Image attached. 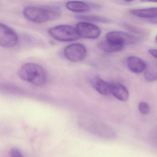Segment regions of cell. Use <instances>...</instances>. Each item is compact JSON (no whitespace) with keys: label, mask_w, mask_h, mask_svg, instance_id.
<instances>
[{"label":"cell","mask_w":157,"mask_h":157,"mask_svg":"<svg viewBox=\"0 0 157 157\" xmlns=\"http://www.w3.org/2000/svg\"><path fill=\"white\" fill-rule=\"evenodd\" d=\"M23 15L26 19L33 23L42 24L60 17L61 10L58 6H28L23 10Z\"/></svg>","instance_id":"6da1fadb"},{"label":"cell","mask_w":157,"mask_h":157,"mask_svg":"<svg viewBox=\"0 0 157 157\" xmlns=\"http://www.w3.org/2000/svg\"><path fill=\"white\" fill-rule=\"evenodd\" d=\"M19 78L36 86H42L47 79L45 70L40 65L28 63L21 66L18 71Z\"/></svg>","instance_id":"7a4b0ae2"},{"label":"cell","mask_w":157,"mask_h":157,"mask_svg":"<svg viewBox=\"0 0 157 157\" xmlns=\"http://www.w3.org/2000/svg\"><path fill=\"white\" fill-rule=\"evenodd\" d=\"M49 33L52 37L61 41H73L79 38L76 29L68 25H59L50 29Z\"/></svg>","instance_id":"3957f363"},{"label":"cell","mask_w":157,"mask_h":157,"mask_svg":"<svg viewBox=\"0 0 157 157\" xmlns=\"http://www.w3.org/2000/svg\"><path fill=\"white\" fill-rule=\"evenodd\" d=\"M106 39L108 41L120 45H133L140 40L137 36L123 31H112L108 32Z\"/></svg>","instance_id":"277c9868"},{"label":"cell","mask_w":157,"mask_h":157,"mask_svg":"<svg viewBox=\"0 0 157 157\" xmlns=\"http://www.w3.org/2000/svg\"><path fill=\"white\" fill-rule=\"evenodd\" d=\"M65 58L73 62H80L84 60L87 55L85 47L80 43H73L66 47L64 50Z\"/></svg>","instance_id":"5b68a950"},{"label":"cell","mask_w":157,"mask_h":157,"mask_svg":"<svg viewBox=\"0 0 157 157\" xmlns=\"http://www.w3.org/2000/svg\"><path fill=\"white\" fill-rule=\"evenodd\" d=\"M18 38L16 32L5 24H0V45L4 48L14 47L18 43Z\"/></svg>","instance_id":"8992f818"},{"label":"cell","mask_w":157,"mask_h":157,"mask_svg":"<svg viewBox=\"0 0 157 157\" xmlns=\"http://www.w3.org/2000/svg\"><path fill=\"white\" fill-rule=\"evenodd\" d=\"M76 29L79 36L84 38L95 39L101 34V30L97 26L88 22H79Z\"/></svg>","instance_id":"52a82bcc"},{"label":"cell","mask_w":157,"mask_h":157,"mask_svg":"<svg viewBox=\"0 0 157 157\" xmlns=\"http://www.w3.org/2000/svg\"><path fill=\"white\" fill-rule=\"evenodd\" d=\"M90 83L100 94L105 96L111 94L112 83L106 82L98 76L93 77L91 79Z\"/></svg>","instance_id":"ba28073f"},{"label":"cell","mask_w":157,"mask_h":157,"mask_svg":"<svg viewBox=\"0 0 157 157\" xmlns=\"http://www.w3.org/2000/svg\"><path fill=\"white\" fill-rule=\"evenodd\" d=\"M130 13L134 16L150 20L157 18V7L134 8L130 10Z\"/></svg>","instance_id":"9c48e42d"},{"label":"cell","mask_w":157,"mask_h":157,"mask_svg":"<svg viewBox=\"0 0 157 157\" xmlns=\"http://www.w3.org/2000/svg\"><path fill=\"white\" fill-rule=\"evenodd\" d=\"M126 61L130 71L135 73H141L144 71L147 67L143 60L135 56H130Z\"/></svg>","instance_id":"30bf717a"},{"label":"cell","mask_w":157,"mask_h":157,"mask_svg":"<svg viewBox=\"0 0 157 157\" xmlns=\"http://www.w3.org/2000/svg\"><path fill=\"white\" fill-rule=\"evenodd\" d=\"M111 94L121 101H126L129 98L128 90L120 83H112Z\"/></svg>","instance_id":"8fae6325"},{"label":"cell","mask_w":157,"mask_h":157,"mask_svg":"<svg viewBox=\"0 0 157 157\" xmlns=\"http://www.w3.org/2000/svg\"><path fill=\"white\" fill-rule=\"evenodd\" d=\"M67 9L76 13H84L88 12L90 9V6L86 3L82 1H69L66 3Z\"/></svg>","instance_id":"7c38bea8"},{"label":"cell","mask_w":157,"mask_h":157,"mask_svg":"<svg viewBox=\"0 0 157 157\" xmlns=\"http://www.w3.org/2000/svg\"><path fill=\"white\" fill-rule=\"evenodd\" d=\"M124 46L120 44L108 41L106 39L101 41L99 45V47L100 49L105 52L110 53L120 51L124 48Z\"/></svg>","instance_id":"4fadbf2b"},{"label":"cell","mask_w":157,"mask_h":157,"mask_svg":"<svg viewBox=\"0 0 157 157\" xmlns=\"http://www.w3.org/2000/svg\"><path fill=\"white\" fill-rule=\"evenodd\" d=\"M76 18L83 21H88V22H96L100 23H110L111 22V20L109 18L100 16L95 15H77Z\"/></svg>","instance_id":"5bb4252c"},{"label":"cell","mask_w":157,"mask_h":157,"mask_svg":"<svg viewBox=\"0 0 157 157\" xmlns=\"http://www.w3.org/2000/svg\"><path fill=\"white\" fill-rule=\"evenodd\" d=\"M145 79L148 82H153L157 80V64H151L147 67L144 71Z\"/></svg>","instance_id":"9a60e30c"},{"label":"cell","mask_w":157,"mask_h":157,"mask_svg":"<svg viewBox=\"0 0 157 157\" xmlns=\"http://www.w3.org/2000/svg\"><path fill=\"white\" fill-rule=\"evenodd\" d=\"M125 28L129 30L130 32H132L135 34H139V35H143L145 33L144 29L136 26L134 25H130L129 24H125L124 25Z\"/></svg>","instance_id":"2e32d148"},{"label":"cell","mask_w":157,"mask_h":157,"mask_svg":"<svg viewBox=\"0 0 157 157\" xmlns=\"http://www.w3.org/2000/svg\"><path fill=\"white\" fill-rule=\"evenodd\" d=\"M138 109L141 113L143 114H147L149 113L150 107L148 103L145 101H141L138 105Z\"/></svg>","instance_id":"e0dca14e"},{"label":"cell","mask_w":157,"mask_h":157,"mask_svg":"<svg viewBox=\"0 0 157 157\" xmlns=\"http://www.w3.org/2000/svg\"><path fill=\"white\" fill-rule=\"evenodd\" d=\"M10 157H25L21 151L16 147H13L9 151Z\"/></svg>","instance_id":"ac0fdd59"},{"label":"cell","mask_w":157,"mask_h":157,"mask_svg":"<svg viewBox=\"0 0 157 157\" xmlns=\"http://www.w3.org/2000/svg\"><path fill=\"white\" fill-rule=\"evenodd\" d=\"M148 53L152 56L157 59V49H151L148 50Z\"/></svg>","instance_id":"d6986e66"},{"label":"cell","mask_w":157,"mask_h":157,"mask_svg":"<svg viewBox=\"0 0 157 157\" xmlns=\"http://www.w3.org/2000/svg\"><path fill=\"white\" fill-rule=\"evenodd\" d=\"M150 23L153 24H157V18H154V19H150L148 20Z\"/></svg>","instance_id":"ffe728a7"},{"label":"cell","mask_w":157,"mask_h":157,"mask_svg":"<svg viewBox=\"0 0 157 157\" xmlns=\"http://www.w3.org/2000/svg\"><path fill=\"white\" fill-rule=\"evenodd\" d=\"M142 2H155L157 3V0H141Z\"/></svg>","instance_id":"44dd1931"},{"label":"cell","mask_w":157,"mask_h":157,"mask_svg":"<svg viewBox=\"0 0 157 157\" xmlns=\"http://www.w3.org/2000/svg\"><path fill=\"white\" fill-rule=\"evenodd\" d=\"M124 1H125V2H133V1H135V0H124Z\"/></svg>","instance_id":"7402d4cb"},{"label":"cell","mask_w":157,"mask_h":157,"mask_svg":"<svg viewBox=\"0 0 157 157\" xmlns=\"http://www.w3.org/2000/svg\"><path fill=\"white\" fill-rule=\"evenodd\" d=\"M156 42L157 43V35L156 36Z\"/></svg>","instance_id":"603a6c76"}]
</instances>
